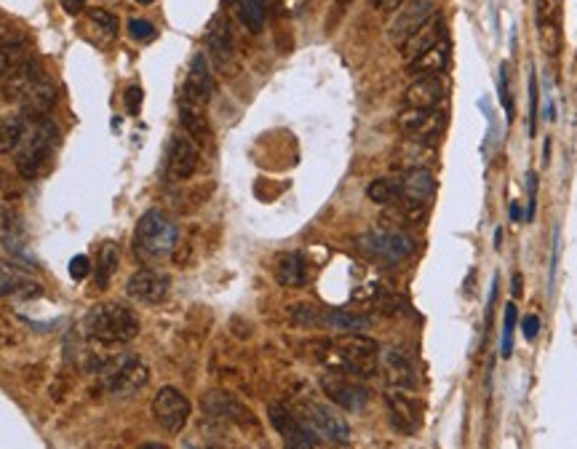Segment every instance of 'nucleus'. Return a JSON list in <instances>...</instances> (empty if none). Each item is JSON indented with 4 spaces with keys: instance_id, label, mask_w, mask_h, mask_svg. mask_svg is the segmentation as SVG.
<instances>
[{
    "instance_id": "nucleus-1",
    "label": "nucleus",
    "mask_w": 577,
    "mask_h": 449,
    "mask_svg": "<svg viewBox=\"0 0 577 449\" xmlns=\"http://www.w3.org/2000/svg\"><path fill=\"white\" fill-rule=\"evenodd\" d=\"M318 362L334 372L353 378H375L380 367V345L359 332H342L326 343H318Z\"/></svg>"
},
{
    "instance_id": "nucleus-2",
    "label": "nucleus",
    "mask_w": 577,
    "mask_h": 449,
    "mask_svg": "<svg viewBox=\"0 0 577 449\" xmlns=\"http://www.w3.org/2000/svg\"><path fill=\"white\" fill-rule=\"evenodd\" d=\"M29 123L24 126V134L13 150L16 155V169L24 179H32L43 171L48 158L54 155V147L59 142V129L48 115L40 118H27Z\"/></svg>"
},
{
    "instance_id": "nucleus-3",
    "label": "nucleus",
    "mask_w": 577,
    "mask_h": 449,
    "mask_svg": "<svg viewBox=\"0 0 577 449\" xmlns=\"http://www.w3.org/2000/svg\"><path fill=\"white\" fill-rule=\"evenodd\" d=\"M86 335L96 343H128L139 335L136 313L123 303H102L86 316Z\"/></svg>"
},
{
    "instance_id": "nucleus-4",
    "label": "nucleus",
    "mask_w": 577,
    "mask_h": 449,
    "mask_svg": "<svg viewBox=\"0 0 577 449\" xmlns=\"http://www.w3.org/2000/svg\"><path fill=\"white\" fill-rule=\"evenodd\" d=\"M177 225L158 209L147 212L139 225H136V233H134V249L139 254V260H166L174 254L177 249Z\"/></svg>"
},
{
    "instance_id": "nucleus-5",
    "label": "nucleus",
    "mask_w": 577,
    "mask_h": 449,
    "mask_svg": "<svg viewBox=\"0 0 577 449\" xmlns=\"http://www.w3.org/2000/svg\"><path fill=\"white\" fill-rule=\"evenodd\" d=\"M102 386L104 391H110L115 399H128V396H136L147 380H150V370L142 359L126 353V356H115V359H107L102 364Z\"/></svg>"
},
{
    "instance_id": "nucleus-6",
    "label": "nucleus",
    "mask_w": 577,
    "mask_h": 449,
    "mask_svg": "<svg viewBox=\"0 0 577 449\" xmlns=\"http://www.w3.org/2000/svg\"><path fill=\"white\" fill-rule=\"evenodd\" d=\"M297 415L302 418V423L316 431L321 439L332 442V445H348L350 442V426L348 420L329 404H321V402H300L297 407Z\"/></svg>"
},
{
    "instance_id": "nucleus-7",
    "label": "nucleus",
    "mask_w": 577,
    "mask_h": 449,
    "mask_svg": "<svg viewBox=\"0 0 577 449\" xmlns=\"http://www.w3.org/2000/svg\"><path fill=\"white\" fill-rule=\"evenodd\" d=\"M359 249L367 252L369 257L380 260V262H401L412 254L415 244L407 233L396 230V228H377V230H369L364 236L356 238Z\"/></svg>"
},
{
    "instance_id": "nucleus-8",
    "label": "nucleus",
    "mask_w": 577,
    "mask_h": 449,
    "mask_svg": "<svg viewBox=\"0 0 577 449\" xmlns=\"http://www.w3.org/2000/svg\"><path fill=\"white\" fill-rule=\"evenodd\" d=\"M268 418H270V426L276 428V434L284 439L286 447H321V437H318L316 431H310V428L302 423V418H300L297 412H292L286 404L273 402V404L268 407Z\"/></svg>"
},
{
    "instance_id": "nucleus-9",
    "label": "nucleus",
    "mask_w": 577,
    "mask_h": 449,
    "mask_svg": "<svg viewBox=\"0 0 577 449\" xmlns=\"http://www.w3.org/2000/svg\"><path fill=\"white\" fill-rule=\"evenodd\" d=\"M321 391L329 396L332 404H337L345 412H361L369 404V391L345 372H334L329 370L326 375H321Z\"/></svg>"
},
{
    "instance_id": "nucleus-10",
    "label": "nucleus",
    "mask_w": 577,
    "mask_h": 449,
    "mask_svg": "<svg viewBox=\"0 0 577 449\" xmlns=\"http://www.w3.org/2000/svg\"><path fill=\"white\" fill-rule=\"evenodd\" d=\"M152 415L166 434H179L190 420V402L182 391L166 386L152 399Z\"/></svg>"
},
{
    "instance_id": "nucleus-11",
    "label": "nucleus",
    "mask_w": 577,
    "mask_h": 449,
    "mask_svg": "<svg viewBox=\"0 0 577 449\" xmlns=\"http://www.w3.org/2000/svg\"><path fill=\"white\" fill-rule=\"evenodd\" d=\"M399 129L404 137H415L423 142H436L444 129H447V115L433 110H423V107H404L399 112Z\"/></svg>"
},
{
    "instance_id": "nucleus-12",
    "label": "nucleus",
    "mask_w": 577,
    "mask_h": 449,
    "mask_svg": "<svg viewBox=\"0 0 577 449\" xmlns=\"http://www.w3.org/2000/svg\"><path fill=\"white\" fill-rule=\"evenodd\" d=\"M203 412L209 420L214 423H233V426H241V428H254L257 420L254 415L249 412V407L243 402H238L235 396L225 394V391H211L203 396L201 402Z\"/></svg>"
},
{
    "instance_id": "nucleus-13",
    "label": "nucleus",
    "mask_w": 577,
    "mask_h": 449,
    "mask_svg": "<svg viewBox=\"0 0 577 449\" xmlns=\"http://www.w3.org/2000/svg\"><path fill=\"white\" fill-rule=\"evenodd\" d=\"M385 402H388L391 423H393L396 431H401V434H417L420 431V426H423V404L412 394V388H391Z\"/></svg>"
},
{
    "instance_id": "nucleus-14",
    "label": "nucleus",
    "mask_w": 577,
    "mask_h": 449,
    "mask_svg": "<svg viewBox=\"0 0 577 449\" xmlns=\"http://www.w3.org/2000/svg\"><path fill=\"white\" fill-rule=\"evenodd\" d=\"M169 287H171V279L166 273H158V270H136L128 284H126V295L131 300H139L144 305H158L169 297Z\"/></svg>"
},
{
    "instance_id": "nucleus-15",
    "label": "nucleus",
    "mask_w": 577,
    "mask_h": 449,
    "mask_svg": "<svg viewBox=\"0 0 577 449\" xmlns=\"http://www.w3.org/2000/svg\"><path fill=\"white\" fill-rule=\"evenodd\" d=\"M198 161H201V153L190 137H182V134L171 137L169 153H166V174L171 179H190L198 169Z\"/></svg>"
},
{
    "instance_id": "nucleus-16",
    "label": "nucleus",
    "mask_w": 577,
    "mask_h": 449,
    "mask_svg": "<svg viewBox=\"0 0 577 449\" xmlns=\"http://www.w3.org/2000/svg\"><path fill=\"white\" fill-rule=\"evenodd\" d=\"M211 94H214V75H211L209 59L203 54H195L190 62L187 78H185V96L182 99L190 104L206 107L211 102Z\"/></svg>"
},
{
    "instance_id": "nucleus-17",
    "label": "nucleus",
    "mask_w": 577,
    "mask_h": 449,
    "mask_svg": "<svg viewBox=\"0 0 577 449\" xmlns=\"http://www.w3.org/2000/svg\"><path fill=\"white\" fill-rule=\"evenodd\" d=\"M433 16V0H409L404 8H401V13H399V19L393 21V27H391V40L396 43V46H401L420 24H425L428 19Z\"/></svg>"
},
{
    "instance_id": "nucleus-18",
    "label": "nucleus",
    "mask_w": 577,
    "mask_h": 449,
    "mask_svg": "<svg viewBox=\"0 0 577 449\" xmlns=\"http://www.w3.org/2000/svg\"><path fill=\"white\" fill-rule=\"evenodd\" d=\"M441 37H447V29H444V19L441 16H431L425 24H420L399 48H401V54H404V59L409 62L412 56H417V54H423V51H428L431 46H436Z\"/></svg>"
},
{
    "instance_id": "nucleus-19",
    "label": "nucleus",
    "mask_w": 577,
    "mask_h": 449,
    "mask_svg": "<svg viewBox=\"0 0 577 449\" xmlns=\"http://www.w3.org/2000/svg\"><path fill=\"white\" fill-rule=\"evenodd\" d=\"M206 46H209V51H211V56H214V62L217 64H230V59H233V54H235V43H233V29H230V21L222 16V13H217L214 19H211V24H209V29H206Z\"/></svg>"
},
{
    "instance_id": "nucleus-20",
    "label": "nucleus",
    "mask_w": 577,
    "mask_h": 449,
    "mask_svg": "<svg viewBox=\"0 0 577 449\" xmlns=\"http://www.w3.org/2000/svg\"><path fill=\"white\" fill-rule=\"evenodd\" d=\"M383 367H385V378H388L391 388H412L415 391L417 378H415V364H412L407 351L388 348L383 353Z\"/></svg>"
},
{
    "instance_id": "nucleus-21",
    "label": "nucleus",
    "mask_w": 577,
    "mask_h": 449,
    "mask_svg": "<svg viewBox=\"0 0 577 449\" xmlns=\"http://www.w3.org/2000/svg\"><path fill=\"white\" fill-rule=\"evenodd\" d=\"M433 161V145L431 142H423V139H415V137H407L396 153H393V166L401 169V171H412V169H428V163Z\"/></svg>"
},
{
    "instance_id": "nucleus-22",
    "label": "nucleus",
    "mask_w": 577,
    "mask_h": 449,
    "mask_svg": "<svg viewBox=\"0 0 577 449\" xmlns=\"http://www.w3.org/2000/svg\"><path fill=\"white\" fill-rule=\"evenodd\" d=\"M447 64H449V40L441 37V40H439L436 46H431L428 51L412 56V59L407 62V72H409V75H417V78H423V75H439Z\"/></svg>"
},
{
    "instance_id": "nucleus-23",
    "label": "nucleus",
    "mask_w": 577,
    "mask_h": 449,
    "mask_svg": "<svg viewBox=\"0 0 577 449\" xmlns=\"http://www.w3.org/2000/svg\"><path fill=\"white\" fill-rule=\"evenodd\" d=\"M441 96H444V86L436 75H423L404 91L407 107H423V110H433L441 102Z\"/></svg>"
},
{
    "instance_id": "nucleus-24",
    "label": "nucleus",
    "mask_w": 577,
    "mask_h": 449,
    "mask_svg": "<svg viewBox=\"0 0 577 449\" xmlns=\"http://www.w3.org/2000/svg\"><path fill=\"white\" fill-rule=\"evenodd\" d=\"M21 115L24 118H40L48 115V110L56 104V88L48 78H40L21 99Z\"/></svg>"
},
{
    "instance_id": "nucleus-25",
    "label": "nucleus",
    "mask_w": 577,
    "mask_h": 449,
    "mask_svg": "<svg viewBox=\"0 0 577 449\" xmlns=\"http://www.w3.org/2000/svg\"><path fill=\"white\" fill-rule=\"evenodd\" d=\"M273 273H276V281L281 287H302L308 281V265H305V257L300 252H286V254H278L276 257V265H273Z\"/></svg>"
},
{
    "instance_id": "nucleus-26",
    "label": "nucleus",
    "mask_w": 577,
    "mask_h": 449,
    "mask_svg": "<svg viewBox=\"0 0 577 449\" xmlns=\"http://www.w3.org/2000/svg\"><path fill=\"white\" fill-rule=\"evenodd\" d=\"M436 193V179L428 169H412L401 177V198L428 204Z\"/></svg>"
},
{
    "instance_id": "nucleus-27",
    "label": "nucleus",
    "mask_w": 577,
    "mask_h": 449,
    "mask_svg": "<svg viewBox=\"0 0 577 449\" xmlns=\"http://www.w3.org/2000/svg\"><path fill=\"white\" fill-rule=\"evenodd\" d=\"M179 115H182V126L187 129V137H190V139H195V142H209V139H211V129H209V121H206V115H203V107L190 104V102L182 99Z\"/></svg>"
},
{
    "instance_id": "nucleus-28",
    "label": "nucleus",
    "mask_w": 577,
    "mask_h": 449,
    "mask_svg": "<svg viewBox=\"0 0 577 449\" xmlns=\"http://www.w3.org/2000/svg\"><path fill=\"white\" fill-rule=\"evenodd\" d=\"M27 118L24 115H3L0 118V155L16 150L21 134H24Z\"/></svg>"
},
{
    "instance_id": "nucleus-29",
    "label": "nucleus",
    "mask_w": 577,
    "mask_h": 449,
    "mask_svg": "<svg viewBox=\"0 0 577 449\" xmlns=\"http://www.w3.org/2000/svg\"><path fill=\"white\" fill-rule=\"evenodd\" d=\"M367 195L380 204V206H391L401 198V179H393V177H380L375 179L369 187H367Z\"/></svg>"
},
{
    "instance_id": "nucleus-30",
    "label": "nucleus",
    "mask_w": 577,
    "mask_h": 449,
    "mask_svg": "<svg viewBox=\"0 0 577 449\" xmlns=\"http://www.w3.org/2000/svg\"><path fill=\"white\" fill-rule=\"evenodd\" d=\"M118 262H120V252L115 244H102L99 246V260H96V287H107L110 279L115 276L118 270Z\"/></svg>"
},
{
    "instance_id": "nucleus-31",
    "label": "nucleus",
    "mask_w": 577,
    "mask_h": 449,
    "mask_svg": "<svg viewBox=\"0 0 577 449\" xmlns=\"http://www.w3.org/2000/svg\"><path fill=\"white\" fill-rule=\"evenodd\" d=\"M321 324L337 329V332H361L369 327V321L364 316H350L345 311H324L321 313Z\"/></svg>"
},
{
    "instance_id": "nucleus-32",
    "label": "nucleus",
    "mask_w": 577,
    "mask_h": 449,
    "mask_svg": "<svg viewBox=\"0 0 577 449\" xmlns=\"http://www.w3.org/2000/svg\"><path fill=\"white\" fill-rule=\"evenodd\" d=\"M268 3L270 0H235V8H238V16L241 21L249 27V29H262L265 24V16H268Z\"/></svg>"
},
{
    "instance_id": "nucleus-33",
    "label": "nucleus",
    "mask_w": 577,
    "mask_h": 449,
    "mask_svg": "<svg viewBox=\"0 0 577 449\" xmlns=\"http://www.w3.org/2000/svg\"><path fill=\"white\" fill-rule=\"evenodd\" d=\"M535 21L543 24H562V0H535Z\"/></svg>"
},
{
    "instance_id": "nucleus-34",
    "label": "nucleus",
    "mask_w": 577,
    "mask_h": 449,
    "mask_svg": "<svg viewBox=\"0 0 577 449\" xmlns=\"http://www.w3.org/2000/svg\"><path fill=\"white\" fill-rule=\"evenodd\" d=\"M88 19H91V24H94L99 32H104V37H107V40H110V37H115V32H118V19H115L110 11L96 8V11H91V13H88Z\"/></svg>"
},
{
    "instance_id": "nucleus-35",
    "label": "nucleus",
    "mask_w": 577,
    "mask_h": 449,
    "mask_svg": "<svg viewBox=\"0 0 577 449\" xmlns=\"http://www.w3.org/2000/svg\"><path fill=\"white\" fill-rule=\"evenodd\" d=\"M24 32L16 27V24H11L8 19H0V51L3 48H13V46H24Z\"/></svg>"
},
{
    "instance_id": "nucleus-36",
    "label": "nucleus",
    "mask_w": 577,
    "mask_h": 449,
    "mask_svg": "<svg viewBox=\"0 0 577 449\" xmlns=\"http://www.w3.org/2000/svg\"><path fill=\"white\" fill-rule=\"evenodd\" d=\"M321 313H324V311H318V308H313V305H294V308H292V319H294L297 324H302V327H318V324H321Z\"/></svg>"
},
{
    "instance_id": "nucleus-37",
    "label": "nucleus",
    "mask_w": 577,
    "mask_h": 449,
    "mask_svg": "<svg viewBox=\"0 0 577 449\" xmlns=\"http://www.w3.org/2000/svg\"><path fill=\"white\" fill-rule=\"evenodd\" d=\"M128 35L136 40V43H150V40H155V27L150 24V21H144V19H131L128 21Z\"/></svg>"
},
{
    "instance_id": "nucleus-38",
    "label": "nucleus",
    "mask_w": 577,
    "mask_h": 449,
    "mask_svg": "<svg viewBox=\"0 0 577 449\" xmlns=\"http://www.w3.org/2000/svg\"><path fill=\"white\" fill-rule=\"evenodd\" d=\"M514 321H516V305L511 303L506 308V332H503V356H511L514 348Z\"/></svg>"
},
{
    "instance_id": "nucleus-39",
    "label": "nucleus",
    "mask_w": 577,
    "mask_h": 449,
    "mask_svg": "<svg viewBox=\"0 0 577 449\" xmlns=\"http://www.w3.org/2000/svg\"><path fill=\"white\" fill-rule=\"evenodd\" d=\"M88 273H91V260L86 254H78L70 260V279L72 281H83V279H88Z\"/></svg>"
},
{
    "instance_id": "nucleus-40",
    "label": "nucleus",
    "mask_w": 577,
    "mask_h": 449,
    "mask_svg": "<svg viewBox=\"0 0 577 449\" xmlns=\"http://www.w3.org/2000/svg\"><path fill=\"white\" fill-rule=\"evenodd\" d=\"M535 123H538V83L532 78L530 80V134H535Z\"/></svg>"
},
{
    "instance_id": "nucleus-41",
    "label": "nucleus",
    "mask_w": 577,
    "mask_h": 449,
    "mask_svg": "<svg viewBox=\"0 0 577 449\" xmlns=\"http://www.w3.org/2000/svg\"><path fill=\"white\" fill-rule=\"evenodd\" d=\"M500 102L508 112V118L514 115V104H511V94H508V75H506V67L500 70Z\"/></svg>"
},
{
    "instance_id": "nucleus-42",
    "label": "nucleus",
    "mask_w": 577,
    "mask_h": 449,
    "mask_svg": "<svg viewBox=\"0 0 577 449\" xmlns=\"http://www.w3.org/2000/svg\"><path fill=\"white\" fill-rule=\"evenodd\" d=\"M139 102H142V91H139L136 86H131V88L126 91V110H128L131 115H136V112H139Z\"/></svg>"
},
{
    "instance_id": "nucleus-43",
    "label": "nucleus",
    "mask_w": 577,
    "mask_h": 449,
    "mask_svg": "<svg viewBox=\"0 0 577 449\" xmlns=\"http://www.w3.org/2000/svg\"><path fill=\"white\" fill-rule=\"evenodd\" d=\"M522 329H524V337H527V340H535L538 332H540V319H538V316H527L524 324H522Z\"/></svg>"
},
{
    "instance_id": "nucleus-44",
    "label": "nucleus",
    "mask_w": 577,
    "mask_h": 449,
    "mask_svg": "<svg viewBox=\"0 0 577 449\" xmlns=\"http://www.w3.org/2000/svg\"><path fill=\"white\" fill-rule=\"evenodd\" d=\"M278 8L284 13H300L305 8V0H278Z\"/></svg>"
},
{
    "instance_id": "nucleus-45",
    "label": "nucleus",
    "mask_w": 577,
    "mask_h": 449,
    "mask_svg": "<svg viewBox=\"0 0 577 449\" xmlns=\"http://www.w3.org/2000/svg\"><path fill=\"white\" fill-rule=\"evenodd\" d=\"M380 11H399L407 0H375Z\"/></svg>"
},
{
    "instance_id": "nucleus-46",
    "label": "nucleus",
    "mask_w": 577,
    "mask_h": 449,
    "mask_svg": "<svg viewBox=\"0 0 577 449\" xmlns=\"http://www.w3.org/2000/svg\"><path fill=\"white\" fill-rule=\"evenodd\" d=\"M514 297H522V276H514Z\"/></svg>"
},
{
    "instance_id": "nucleus-47",
    "label": "nucleus",
    "mask_w": 577,
    "mask_h": 449,
    "mask_svg": "<svg viewBox=\"0 0 577 449\" xmlns=\"http://www.w3.org/2000/svg\"><path fill=\"white\" fill-rule=\"evenodd\" d=\"M511 217H514L516 222L522 220V206H519V204H514V206H511Z\"/></svg>"
},
{
    "instance_id": "nucleus-48",
    "label": "nucleus",
    "mask_w": 577,
    "mask_h": 449,
    "mask_svg": "<svg viewBox=\"0 0 577 449\" xmlns=\"http://www.w3.org/2000/svg\"><path fill=\"white\" fill-rule=\"evenodd\" d=\"M64 3H67V8H75V5H78L80 0H64Z\"/></svg>"
},
{
    "instance_id": "nucleus-49",
    "label": "nucleus",
    "mask_w": 577,
    "mask_h": 449,
    "mask_svg": "<svg viewBox=\"0 0 577 449\" xmlns=\"http://www.w3.org/2000/svg\"><path fill=\"white\" fill-rule=\"evenodd\" d=\"M139 3H142V5H147V3H152V0H139Z\"/></svg>"
},
{
    "instance_id": "nucleus-50",
    "label": "nucleus",
    "mask_w": 577,
    "mask_h": 449,
    "mask_svg": "<svg viewBox=\"0 0 577 449\" xmlns=\"http://www.w3.org/2000/svg\"><path fill=\"white\" fill-rule=\"evenodd\" d=\"M337 3H350V0H337Z\"/></svg>"
}]
</instances>
